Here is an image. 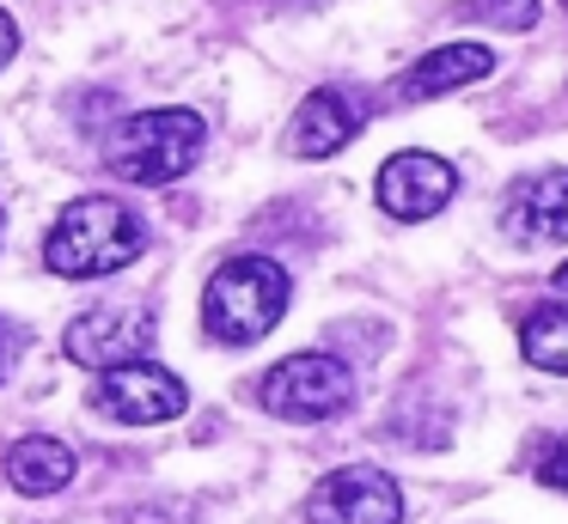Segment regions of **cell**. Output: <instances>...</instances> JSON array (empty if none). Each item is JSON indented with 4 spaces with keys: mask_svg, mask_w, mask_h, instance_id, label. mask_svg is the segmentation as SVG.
Wrapping results in <instances>:
<instances>
[{
    "mask_svg": "<svg viewBox=\"0 0 568 524\" xmlns=\"http://www.w3.org/2000/svg\"><path fill=\"white\" fill-rule=\"evenodd\" d=\"M92 409H99L104 421H123V427H160V421H178V414L190 409V390H184V378L165 372L160 360H129V366L99 372Z\"/></svg>",
    "mask_w": 568,
    "mask_h": 524,
    "instance_id": "5",
    "label": "cell"
},
{
    "mask_svg": "<svg viewBox=\"0 0 568 524\" xmlns=\"http://www.w3.org/2000/svg\"><path fill=\"white\" fill-rule=\"evenodd\" d=\"M544 12V0H458V19L495 24V31H531Z\"/></svg>",
    "mask_w": 568,
    "mask_h": 524,
    "instance_id": "14",
    "label": "cell"
},
{
    "mask_svg": "<svg viewBox=\"0 0 568 524\" xmlns=\"http://www.w3.org/2000/svg\"><path fill=\"white\" fill-rule=\"evenodd\" d=\"M531 475H538L544 487H556V494H568V439H544V445L531 451Z\"/></svg>",
    "mask_w": 568,
    "mask_h": 524,
    "instance_id": "15",
    "label": "cell"
},
{
    "mask_svg": "<svg viewBox=\"0 0 568 524\" xmlns=\"http://www.w3.org/2000/svg\"><path fill=\"white\" fill-rule=\"evenodd\" d=\"M153 348V311L148 305H92L62 329V353L87 372H111V366L148 360Z\"/></svg>",
    "mask_w": 568,
    "mask_h": 524,
    "instance_id": "6",
    "label": "cell"
},
{
    "mask_svg": "<svg viewBox=\"0 0 568 524\" xmlns=\"http://www.w3.org/2000/svg\"><path fill=\"white\" fill-rule=\"evenodd\" d=\"M453 195H458V171H453V158H440V153L409 146V153H392L379 165V207L392 219H404V226L434 219Z\"/></svg>",
    "mask_w": 568,
    "mask_h": 524,
    "instance_id": "8",
    "label": "cell"
},
{
    "mask_svg": "<svg viewBox=\"0 0 568 524\" xmlns=\"http://www.w3.org/2000/svg\"><path fill=\"white\" fill-rule=\"evenodd\" d=\"M495 73V49L483 43H440L416 61V68L397 80V104H422V97H440V92H458V85H477Z\"/></svg>",
    "mask_w": 568,
    "mask_h": 524,
    "instance_id": "11",
    "label": "cell"
},
{
    "mask_svg": "<svg viewBox=\"0 0 568 524\" xmlns=\"http://www.w3.org/2000/svg\"><path fill=\"white\" fill-rule=\"evenodd\" d=\"M501 232L514 244H568V165L526 171L501 195Z\"/></svg>",
    "mask_w": 568,
    "mask_h": 524,
    "instance_id": "10",
    "label": "cell"
},
{
    "mask_svg": "<svg viewBox=\"0 0 568 524\" xmlns=\"http://www.w3.org/2000/svg\"><path fill=\"white\" fill-rule=\"evenodd\" d=\"M373 104L355 92V85H318V92L300 97L294 122H287V153L294 158H331L367 129Z\"/></svg>",
    "mask_w": 568,
    "mask_h": 524,
    "instance_id": "9",
    "label": "cell"
},
{
    "mask_svg": "<svg viewBox=\"0 0 568 524\" xmlns=\"http://www.w3.org/2000/svg\"><path fill=\"white\" fill-rule=\"evenodd\" d=\"M550 280H556V292H568V263H562V268H556V275H550Z\"/></svg>",
    "mask_w": 568,
    "mask_h": 524,
    "instance_id": "18",
    "label": "cell"
},
{
    "mask_svg": "<svg viewBox=\"0 0 568 524\" xmlns=\"http://www.w3.org/2000/svg\"><path fill=\"white\" fill-rule=\"evenodd\" d=\"M202 141H209V129H202L196 110H135L104 134V171L123 183H141V189H160V183H178L184 171H196Z\"/></svg>",
    "mask_w": 568,
    "mask_h": 524,
    "instance_id": "3",
    "label": "cell"
},
{
    "mask_svg": "<svg viewBox=\"0 0 568 524\" xmlns=\"http://www.w3.org/2000/svg\"><path fill=\"white\" fill-rule=\"evenodd\" d=\"M148 250V219L116 195H74L43 232V263L62 280H99Z\"/></svg>",
    "mask_w": 568,
    "mask_h": 524,
    "instance_id": "1",
    "label": "cell"
},
{
    "mask_svg": "<svg viewBox=\"0 0 568 524\" xmlns=\"http://www.w3.org/2000/svg\"><path fill=\"white\" fill-rule=\"evenodd\" d=\"M19 55V24H13V12H0V68Z\"/></svg>",
    "mask_w": 568,
    "mask_h": 524,
    "instance_id": "16",
    "label": "cell"
},
{
    "mask_svg": "<svg viewBox=\"0 0 568 524\" xmlns=\"http://www.w3.org/2000/svg\"><path fill=\"white\" fill-rule=\"evenodd\" d=\"M7 482L19 487V494H31V500H43V494H62L68 482H74V451L62 445V439H50V433H26L13 451H7Z\"/></svg>",
    "mask_w": 568,
    "mask_h": 524,
    "instance_id": "12",
    "label": "cell"
},
{
    "mask_svg": "<svg viewBox=\"0 0 568 524\" xmlns=\"http://www.w3.org/2000/svg\"><path fill=\"white\" fill-rule=\"evenodd\" d=\"M287 299H294V280L275 256H226L202 287V329L221 348H251L287 317Z\"/></svg>",
    "mask_w": 568,
    "mask_h": 524,
    "instance_id": "2",
    "label": "cell"
},
{
    "mask_svg": "<svg viewBox=\"0 0 568 524\" xmlns=\"http://www.w3.org/2000/svg\"><path fill=\"white\" fill-rule=\"evenodd\" d=\"M7 366H13V336L0 329V378H7Z\"/></svg>",
    "mask_w": 568,
    "mask_h": 524,
    "instance_id": "17",
    "label": "cell"
},
{
    "mask_svg": "<svg viewBox=\"0 0 568 524\" xmlns=\"http://www.w3.org/2000/svg\"><path fill=\"white\" fill-rule=\"evenodd\" d=\"M257 402L275 421H331V414H343L355 402V372H348V360L318 353V348L287 353V360H275L257 378Z\"/></svg>",
    "mask_w": 568,
    "mask_h": 524,
    "instance_id": "4",
    "label": "cell"
},
{
    "mask_svg": "<svg viewBox=\"0 0 568 524\" xmlns=\"http://www.w3.org/2000/svg\"><path fill=\"white\" fill-rule=\"evenodd\" d=\"M519 353H526L538 372L568 378V299L562 305H538V311L519 323Z\"/></svg>",
    "mask_w": 568,
    "mask_h": 524,
    "instance_id": "13",
    "label": "cell"
},
{
    "mask_svg": "<svg viewBox=\"0 0 568 524\" xmlns=\"http://www.w3.org/2000/svg\"><path fill=\"white\" fill-rule=\"evenodd\" d=\"M0 238H7V214H0Z\"/></svg>",
    "mask_w": 568,
    "mask_h": 524,
    "instance_id": "19",
    "label": "cell"
},
{
    "mask_svg": "<svg viewBox=\"0 0 568 524\" xmlns=\"http://www.w3.org/2000/svg\"><path fill=\"white\" fill-rule=\"evenodd\" d=\"M306 524H404V494L379 463H343L306 494Z\"/></svg>",
    "mask_w": 568,
    "mask_h": 524,
    "instance_id": "7",
    "label": "cell"
}]
</instances>
